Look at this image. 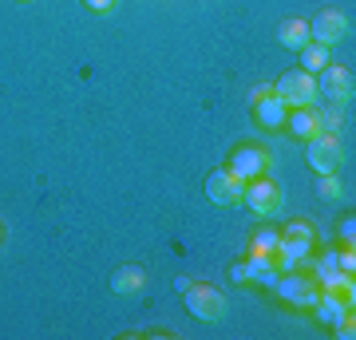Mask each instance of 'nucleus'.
<instances>
[{
  "mask_svg": "<svg viewBox=\"0 0 356 340\" xmlns=\"http://www.w3.org/2000/svg\"><path fill=\"white\" fill-rule=\"evenodd\" d=\"M309 250H313V229H309L305 222H289V226H285V234H277L273 269H277V273H289V269H297V265L309 257Z\"/></svg>",
  "mask_w": 356,
  "mask_h": 340,
  "instance_id": "1",
  "label": "nucleus"
},
{
  "mask_svg": "<svg viewBox=\"0 0 356 340\" xmlns=\"http://www.w3.org/2000/svg\"><path fill=\"white\" fill-rule=\"evenodd\" d=\"M182 305L191 309V316L210 321V325L229 313V301L222 297V289H214V285H198V281H191V285L182 289Z\"/></svg>",
  "mask_w": 356,
  "mask_h": 340,
  "instance_id": "2",
  "label": "nucleus"
},
{
  "mask_svg": "<svg viewBox=\"0 0 356 340\" xmlns=\"http://www.w3.org/2000/svg\"><path fill=\"white\" fill-rule=\"evenodd\" d=\"M273 95H281L285 107H313L317 103V79L309 72H301V67H293V72H285L273 83Z\"/></svg>",
  "mask_w": 356,
  "mask_h": 340,
  "instance_id": "3",
  "label": "nucleus"
},
{
  "mask_svg": "<svg viewBox=\"0 0 356 340\" xmlns=\"http://www.w3.org/2000/svg\"><path fill=\"white\" fill-rule=\"evenodd\" d=\"M305 159H309V170H313V175H337V170H341V159H344L341 139L329 135V131H317V135L309 139Z\"/></svg>",
  "mask_w": 356,
  "mask_h": 340,
  "instance_id": "4",
  "label": "nucleus"
},
{
  "mask_svg": "<svg viewBox=\"0 0 356 340\" xmlns=\"http://www.w3.org/2000/svg\"><path fill=\"white\" fill-rule=\"evenodd\" d=\"M273 289H277V297H281V301L297 305V309H313V305H317V297H321L317 277H297L293 269L285 273V277L277 273V281H273Z\"/></svg>",
  "mask_w": 356,
  "mask_h": 340,
  "instance_id": "5",
  "label": "nucleus"
},
{
  "mask_svg": "<svg viewBox=\"0 0 356 340\" xmlns=\"http://www.w3.org/2000/svg\"><path fill=\"white\" fill-rule=\"evenodd\" d=\"M242 190H245V182L234 170H214V175L206 178V198L214 202V206H238L242 202Z\"/></svg>",
  "mask_w": 356,
  "mask_h": 340,
  "instance_id": "6",
  "label": "nucleus"
},
{
  "mask_svg": "<svg viewBox=\"0 0 356 340\" xmlns=\"http://www.w3.org/2000/svg\"><path fill=\"white\" fill-rule=\"evenodd\" d=\"M242 202L254 210V214H277V206H281V190L269 182V178H250L242 190Z\"/></svg>",
  "mask_w": 356,
  "mask_h": 340,
  "instance_id": "7",
  "label": "nucleus"
},
{
  "mask_svg": "<svg viewBox=\"0 0 356 340\" xmlns=\"http://www.w3.org/2000/svg\"><path fill=\"white\" fill-rule=\"evenodd\" d=\"M353 88H356V79H353L348 67H337V63L321 67L317 91H321V95H329L332 103H348V99H353Z\"/></svg>",
  "mask_w": 356,
  "mask_h": 340,
  "instance_id": "8",
  "label": "nucleus"
},
{
  "mask_svg": "<svg viewBox=\"0 0 356 340\" xmlns=\"http://www.w3.org/2000/svg\"><path fill=\"white\" fill-rule=\"evenodd\" d=\"M344 32H348V20H344V13H337V8H321V13L309 20V40H317V44H337Z\"/></svg>",
  "mask_w": 356,
  "mask_h": 340,
  "instance_id": "9",
  "label": "nucleus"
},
{
  "mask_svg": "<svg viewBox=\"0 0 356 340\" xmlns=\"http://www.w3.org/2000/svg\"><path fill=\"white\" fill-rule=\"evenodd\" d=\"M269 166V154L261 151V147H242V151H234V159H229V170L242 178V182H250V178H261Z\"/></svg>",
  "mask_w": 356,
  "mask_h": 340,
  "instance_id": "10",
  "label": "nucleus"
},
{
  "mask_svg": "<svg viewBox=\"0 0 356 340\" xmlns=\"http://www.w3.org/2000/svg\"><path fill=\"white\" fill-rule=\"evenodd\" d=\"M317 285L325 293H337V297H344V301L353 305L356 289H353V273H344V269H325V273H317Z\"/></svg>",
  "mask_w": 356,
  "mask_h": 340,
  "instance_id": "11",
  "label": "nucleus"
},
{
  "mask_svg": "<svg viewBox=\"0 0 356 340\" xmlns=\"http://www.w3.org/2000/svg\"><path fill=\"white\" fill-rule=\"evenodd\" d=\"M313 309H317V321H325V325H337L341 316L353 313V305L344 301V297H337V293H325V289H321V297H317V305H313Z\"/></svg>",
  "mask_w": 356,
  "mask_h": 340,
  "instance_id": "12",
  "label": "nucleus"
},
{
  "mask_svg": "<svg viewBox=\"0 0 356 340\" xmlns=\"http://www.w3.org/2000/svg\"><path fill=\"white\" fill-rule=\"evenodd\" d=\"M254 115H257V123L261 127H281L285 123V103H281V95H261V99L254 103Z\"/></svg>",
  "mask_w": 356,
  "mask_h": 340,
  "instance_id": "13",
  "label": "nucleus"
},
{
  "mask_svg": "<svg viewBox=\"0 0 356 340\" xmlns=\"http://www.w3.org/2000/svg\"><path fill=\"white\" fill-rule=\"evenodd\" d=\"M289 131L297 135V139H313V135L321 131L317 111H313V107H293V115H289Z\"/></svg>",
  "mask_w": 356,
  "mask_h": 340,
  "instance_id": "14",
  "label": "nucleus"
},
{
  "mask_svg": "<svg viewBox=\"0 0 356 340\" xmlns=\"http://www.w3.org/2000/svg\"><path fill=\"white\" fill-rule=\"evenodd\" d=\"M277 40L285 44V48L301 51L309 44V20H285V24L277 28Z\"/></svg>",
  "mask_w": 356,
  "mask_h": 340,
  "instance_id": "15",
  "label": "nucleus"
},
{
  "mask_svg": "<svg viewBox=\"0 0 356 340\" xmlns=\"http://www.w3.org/2000/svg\"><path fill=\"white\" fill-rule=\"evenodd\" d=\"M143 281H147V273H143L139 265H123V269H115L111 289H115V293H139Z\"/></svg>",
  "mask_w": 356,
  "mask_h": 340,
  "instance_id": "16",
  "label": "nucleus"
},
{
  "mask_svg": "<svg viewBox=\"0 0 356 340\" xmlns=\"http://www.w3.org/2000/svg\"><path fill=\"white\" fill-rule=\"evenodd\" d=\"M321 67H329V44H317V40H309L305 48H301V72H321Z\"/></svg>",
  "mask_w": 356,
  "mask_h": 340,
  "instance_id": "17",
  "label": "nucleus"
},
{
  "mask_svg": "<svg viewBox=\"0 0 356 340\" xmlns=\"http://www.w3.org/2000/svg\"><path fill=\"white\" fill-rule=\"evenodd\" d=\"M245 269H250V281H261V285H273V281H277L273 257H250V261H245Z\"/></svg>",
  "mask_w": 356,
  "mask_h": 340,
  "instance_id": "18",
  "label": "nucleus"
},
{
  "mask_svg": "<svg viewBox=\"0 0 356 340\" xmlns=\"http://www.w3.org/2000/svg\"><path fill=\"white\" fill-rule=\"evenodd\" d=\"M273 250H277V229H261V234H254V241H250V257H273Z\"/></svg>",
  "mask_w": 356,
  "mask_h": 340,
  "instance_id": "19",
  "label": "nucleus"
},
{
  "mask_svg": "<svg viewBox=\"0 0 356 340\" xmlns=\"http://www.w3.org/2000/svg\"><path fill=\"white\" fill-rule=\"evenodd\" d=\"M321 178V198L325 202H341L344 198V190H341V182H337V175H317Z\"/></svg>",
  "mask_w": 356,
  "mask_h": 340,
  "instance_id": "20",
  "label": "nucleus"
},
{
  "mask_svg": "<svg viewBox=\"0 0 356 340\" xmlns=\"http://www.w3.org/2000/svg\"><path fill=\"white\" fill-rule=\"evenodd\" d=\"M317 123L329 127V131H337V127H341V103H337V107H329V111H317Z\"/></svg>",
  "mask_w": 356,
  "mask_h": 340,
  "instance_id": "21",
  "label": "nucleus"
},
{
  "mask_svg": "<svg viewBox=\"0 0 356 340\" xmlns=\"http://www.w3.org/2000/svg\"><path fill=\"white\" fill-rule=\"evenodd\" d=\"M353 238H356V222H353V218H344V222H341V241L348 245V250H353Z\"/></svg>",
  "mask_w": 356,
  "mask_h": 340,
  "instance_id": "22",
  "label": "nucleus"
},
{
  "mask_svg": "<svg viewBox=\"0 0 356 340\" xmlns=\"http://www.w3.org/2000/svg\"><path fill=\"white\" fill-rule=\"evenodd\" d=\"M83 4H88L91 13H107V8H111L115 0H83Z\"/></svg>",
  "mask_w": 356,
  "mask_h": 340,
  "instance_id": "23",
  "label": "nucleus"
},
{
  "mask_svg": "<svg viewBox=\"0 0 356 340\" xmlns=\"http://www.w3.org/2000/svg\"><path fill=\"white\" fill-rule=\"evenodd\" d=\"M229 277H234V281H250V269H245V261L234 265V269H229Z\"/></svg>",
  "mask_w": 356,
  "mask_h": 340,
  "instance_id": "24",
  "label": "nucleus"
}]
</instances>
